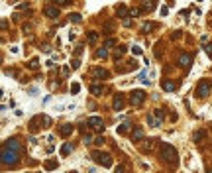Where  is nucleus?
<instances>
[{
    "mask_svg": "<svg viewBox=\"0 0 212 173\" xmlns=\"http://www.w3.org/2000/svg\"><path fill=\"white\" fill-rule=\"evenodd\" d=\"M18 155H20V144H18V140L16 138L6 140V144L2 146V163L4 165H16Z\"/></svg>",
    "mask_w": 212,
    "mask_h": 173,
    "instance_id": "1",
    "label": "nucleus"
},
{
    "mask_svg": "<svg viewBox=\"0 0 212 173\" xmlns=\"http://www.w3.org/2000/svg\"><path fill=\"white\" fill-rule=\"evenodd\" d=\"M161 14H163V16H167V14H169V8L163 6V8H161Z\"/></svg>",
    "mask_w": 212,
    "mask_h": 173,
    "instance_id": "37",
    "label": "nucleus"
},
{
    "mask_svg": "<svg viewBox=\"0 0 212 173\" xmlns=\"http://www.w3.org/2000/svg\"><path fill=\"white\" fill-rule=\"evenodd\" d=\"M151 147H153V140H147L146 144H143V152L147 153V152H149V150H151Z\"/></svg>",
    "mask_w": 212,
    "mask_h": 173,
    "instance_id": "28",
    "label": "nucleus"
},
{
    "mask_svg": "<svg viewBox=\"0 0 212 173\" xmlns=\"http://www.w3.org/2000/svg\"><path fill=\"white\" fill-rule=\"evenodd\" d=\"M28 67H30V69H37V67H40V59H37V57H33V59L28 63Z\"/></svg>",
    "mask_w": 212,
    "mask_h": 173,
    "instance_id": "24",
    "label": "nucleus"
},
{
    "mask_svg": "<svg viewBox=\"0 0 212 173\" xmlns=\"http://www.w3.org/2000/svg\"><path fill=\"white\" fill-rule=\"evenodd\" d=\"M141 138H143V130H141V128H136L132 132V140L138 142V140H141Z\"/></svg>",
    "mask_w": 212,
    "mask_h": 173,
    "instance_id": "16",
    "label": "nucleus"
},
{
    "mask_svg": "<svg viewBox=\"0 0 212 173\" xmlns=\"http://www.w3.org/2000/svg\"><path fill=\"white\" fill-rule=\"evenodd\" d=\"M177 157H179V155H177V150H175V147L171 146V144H163V146H161V160L163 161H167V163H169V165H177Z\"/></svg>",
    "mask_w": 212,
    "mask_h": 173,
    "instance_id": "2",
    "label": "nucleus"
},
{
    "mask_svg": "<svg viewBox=\"0 0 212 173\" xmlns=\"http://www.w3.org/2000/svg\"><path fill=\"white\" fill-rule=\"evenodd\" d=\"M69 173H77V171H69Z\"/></svg>",
    "mask_w": 212,
    "mask_h": 173,
    "instance_id": "41",
    "label": "nucleus"
},
{
    "mask_svg": "<svg viewBox=\"0 0 212 173\" xmlns=\"http://www.w3.org/2000/svg\"><path fill=\"white\" fill-rule=\"evenodd\" d=\"M116 12H118V16H120V18H124V20H126V16H130V10H128L124 4L116 6Z\"/></svg>",
    "mask_w": 212,
    "mask_h": 173,
    "instance_id": "11",
    "label": "nucleus"
},
{
    "mask_svg": "<svg viewBox=\"0 0 212 173\" xmlns=\"http://www.w3.org/2000/svg\"><path fill=\"white\" fill-rule=\"evenodd\" d=\"M139 14H141V8H132V10H130V16H132V18H138Z\"/></svg>",
    "mask_w": 212,
    "mask_h": 173,
    "instance_id": "27",
    "label": "nucleus"
},
{
    "mask_svg": "<svg viewBox=\"0 0 212 173\" xmlns=\"http://www.w3.org/2000/svg\"><path fill=\"white\" fill-rule=\"evenodd\" d=\"M71 67H73V69H79V67H81V61H79V59H73V61H71Z\"/></svg>",
    "mask_w": 212,
    "mask_h": 173,
    "instance_id": "34",
    "label": "nucleus"
},
{
    "mask_svg": "<svg viewBox=\"0 0 212 173\" xmlns=\"http://www.w3.org/2000/svg\"><path fill=\"white\" fill-rule=\"evenodd\" d=\"M191 61H192V55L183 53V55L179 57V65L183 67V69H189V67H191Z\"/></svg>",
    "mask_w": 212,
    "mask_h": 173,
    "instance_id": "9",
    "label": "nucleus"
},
{
    "mask_svg": "<svg viewBox=\"0 0 212 173\" xmlns=\"http://www.w3.org/2000/svg\"><path fill=\"white\" fill-rule=\"evenodd\" d=\"M204 51H206V55L212 59V43H206V45H204Z\"/></svg>",
    "mask_w": 212,
    "mask_h": 173,
    "instance_id": "30",
    "label": "nucleus"
},
{
    "mask_svg": "<svg viewBox=\"0 0 212 173\" xmlns=\"http://www.w3.org/2000/svg\"><path fill=\"white\" fill-rule=\"evenodd\" d=\"M61 73H63V75L67 77V75H69V67H63V69H61Z\"/></svg>",
    "mask_w": 212,
    "mask_h": 173,
    "instance_id": "38",
    "label": "nucleus"
},
{
    "mask_svg": "<svg viewBox=\"0 0 212 173\" xmlns=\"http://www.w3.org/2000/svg\"><path fill=\"white\" fill-rule=\"evenodd\" d=\"M94 144H96V146H102V144H104V138H102V136H98V138L94 140Z\"/></svg>",
    "mask_w": 212,
    "mask_h": 173,
    "instance_id": "35",
    "label": "nucleus"
},
{
    "mask_svg": "<svg viewBox=\"0 0 212 173\" xmlns=\"http://www.w3.org/2000/svg\"><path fill=\"white\" fill-rule=\"evenodd\" d=\"M69 20H71V22H75V24H79V22L83 20V18H81V14H77V12H75V14H71V16H69Z\"/></svg>",
    "mask_w": 212,
    "mask_h": 173,
    "instance_id": "25",
    "label": "nucleus"
},
{
    "mask_svg": "<svg viewBox=\"0 0 212 173\" xmlns=\"http://www.w3.org/2000/svg\"><path fill=\"white\" fill-rule=\"evenodd\" d=\"M79 91H81V85H79V83H73V85H71V93L77 94Z\"/></svg>",
    "mask_w": 212,
    "mask_h": 173,
    "instance_id": "29",
    "label": "nucleus"
},
{
    "mask_svg": "<svg viewBox=\"0 0 212 173\" xmlns=\"http://www.w3.org/2000/svg\"><path fill=\"white\" fill-rule=\"evenodd\" d=\"M71 152H73V144H69V142H67L65 146L61 147V155H69Z\"/></svg>",
    "mask_w": 212,
    "mask_h": 173,
    "instance_id": "19",
    "label": "nucleus"
},
{
    "mask_svg": "<svg viewBox=\"0 0 212 173\" xmlns=\"http://www.w3.org/2000/svg\"><path fill=\"white\" fill-rule=\"evenodd\" d=\"M151 28H153L151 22H146V24L141 26V32H143V33H149V30H151Z\"/></svg>",
    "mask_w": 212,
    "mask_h": 173,
    "instance_id": "26",
    "label": "nucleus"
},
{
    "mask_svg": "<svg viewBox=\"0 0 212 173\" xmlns=\"http://www.w3.org/2000/svg\"><path fill=\"white\" fill-rule=\"evenodd\" d=\"M88 126H93L94 130H102L104 128V120L100 118V116H90L88 118Z\"/></svg>",
    "mask_w": 212,
    "mask_h": 173,
    "instance_id": "7",
    "label": "nucleus"
},
{
    "mask_svg": "<svg viewBox=\"0 0 212 173\" xmlns=\"http://www.w3.org/2000/svg\"><path fill=\"white\" fill-rule=\"evenodd\" d=\"M132 53H134V55H141V53H143V51H141V47L134 45V47H132Z\"/></svg>",
    "mask_w": 212,
    "mask_h": 173,
    "instance_id": "32",
    "label": "nucleus"
},
{
    "mask_svg": "<svg viewBox=\"0 0 212 173\" xmlns=\"http://www.w3.org/2000/svg\"><path fill=\"white\" fill-rule=\"evenodd\" d=\"M55 4H59V6H67V4H69V0H55Z\"/></svg>",
    "mask_w": 212,
    "mask_h": 173,
    "instance_id": "36",
    "label": "nucleus"
},
{
    "mask_svg": "<svg viewBox=\"0 0 212 173\" xmlns=\"http://www.w3.org/2000/svg\"><path fill=\"white\" fill-rule=\"evenodd\" d=\"M124 171V169H122V167H116V173H122Z\"/></svg>",
    "mask_w": 212,
    "mask_h": 173,
    "instance_id": "39",
    "label": "nucleus"
},
{
    "mask_svg": "<svg viewBox=\"0 0 212 173\" xmlns=\"http://www.w3.org/2000/svg\"><path fill=\"white\" fill-rule=\"evenodd\" d=\"M86 40L90 41V43H96V40H98V33H96V32H86Z\"/></svg>",
    "mask_w": 212,
    "mask_h": 173,
    "instance_id": "20",
    "label": "nucleus"
},
{
    "mask_svg": "<svg viewBox=\"0 0 212 173\" xmlns=\"http://www.w3.org/2000/svg\"><path fill=\"white\" fill-rule=\"evenodd\" d=\"M90 75H93L96 81H102V79H108V77H110V73H108L106 69H100V67H94V69H90Z\"/></svg>",
    "mask_w": 212,
    "mask_h": 173,
    "instance_id": "6",
    "label": "nucleus"
},
{
    "mask_svg": "<svg viewBox=\"0 0 212 173\" xmlns=\"http://www.w3.org/2000/svg\"><path fill=\"white\" fill-rule=\"evenodd\" d=\"M204 130H199V132H194V142H196V144H199L200 140H204Z\"/></svg>",
    "mask_w": 212,
    "mask_h": 173,
    "instance_id": "23",
    "label": "nucleus"
},
{
    "mask_svg": "<svg viewBox=\"0 0 212 173\" xmlns=\"http://www.w3.org/2000/svg\"><path fill=\"white\" fill-rule=\"evenodd\" d=\"M208 173H212V167H210V169H208Z\"/></svg>",
    "mask_w": 212,
    "mask_h": 173,
    "instance_id": "40",
    "label": "nucleus"
},
{
    "mask_svg": "<svg viewBox=\"0 0 212 173\" xmlns=\"http://www.w3.org/2000/svg\"><path fill=\"white\" fill-rule=\"evenodd\" d=\"M153 116H155V120L159 122V126H163V116H165V112H163V108H155V112H153Z\"/></svg>",
    "mask_w": 212,
    "mask_h": 173,
    "instance_id": "12",
    "label": "nucleus"
},
{
    "mask_svg": "<svg viewBox=\"0 0 212 173\" xmlns=\"http://www.w3.org/2000/svg\"><path fill=\"white\" fill-rule=\"evenodd\" d=\"M157 8V0H141V12H153Z\"/></svg>",
    "mask_w": 212,
    "mask_h": 173,
    "instance_id": "8",
    "label": "nucleus"
},
{
    "mask_svg": "<svg viewBox=\"0 0 212 173\" xmlns=\"http://www.w3.org/2000/svg\"><path fill=\"white\" fill-rule=\"evenodd\" d=\"M43 14H45L47 18H57V16H59V8L57 6H47L45 10H43Z\"/></svg>",
    "mask_w": 212,
    "mask_h": 173,
    "instance_id": "10",
    "label": "nucleus"
},
{
    "mask_svg": "<svg viewBox=\"0 0 212 173\" xmlns=\"http://www.w3.org/2000/svg\"><path fill=\"white\" fill-rule=\"evenodd\" d=\"M114 43H116V40H114V38H110V40H106V43H104V47L106 49H108V47H112Z\"/></svg>",
    "mask_w": 212,
    "mask_h": 173,
    "instance_id": "33",
    "label": "nucleus"
},
{
    "mask_svg": "<svg viewBox=\"0 0 212 173\" xmlns=\"http://www.w3.org/2000/svg\"><path fill=\"white\" fill-rule=\"evenodd\" d=\"M93 160L96 161L98 165H104V167L112 165V157H110V153H104V152H94L93 153Z\"/></svg>",
    "mask_w": 212,
    "mask_h": 173,
    "instance_id": "4",
    "label": "nucleus"
},
{
    "mask_svg": "<svg viewBox=\"0 0 212 173\" xmlns=\"http://www.w3.org/2000/svg\"><path fill=\"white\" fill-rule=\"evenodd\" d=\"M90 93H93L94 96H100V94L104 93V86H100V85H93V86H90Z\"/></svg>",
    "mask_w": 212,
    "mask_h": 173,
    "instance_id": "17",
    "label": "nucleus"
},
{
    "mask_svg": "<svg viewBox=\"0 0 212 173\" xmlns=\"http://www.w3.org/2000/svg\"><path fill=\"white\" fill-rule=\"evenodd\" d=\"M122 106H124V99L120 94H116V99H114V110H122Z\"/></svg>",
    "mask_w": 212,
    "mask_h": 173,
    "instance_id": "15",
    "label": "nucleus"
},
{
    "mask_svg": "<svg viewBox=\"0 0 212 173\" xmlns=\"http://www.w3.org/2000/svg\"><path fill=\"white\" fill-rule=\"evenodd\" d=\"M96 57H100V59H102V57H108V49H106V47H98V49H96Z\"/></svg>",
    "mask_w": 212,
    "mask_h": 173,
    "instance_id": "21",
    "label": "nucleus"
},
{
    "mask_svg": "<svg viewBox=\"0 0 212 173\" xmlns=\"http://www.w3.org/2000/svg\"><path fill=\"white\" fill-rule=\"evenodd\" d=\"M210 89H212V83L208 79L200 81L199 86H196V99H206V96L210 94Z\"/></svg>",
    "mask_w": 212,
    "mask_h": 173,
    "instance_id": "3",
    "label": "nucleus"
},
{
    "mask_svg": "<svg viewBox=\"0 0 212 173\" xmlns=\"http://www.w3.org/2000/svg\"><path fill=\"white\" fill-rule=\"evenodd\" d=\"M59 134L67 138L69 134H73V126H71V124H63V126H61V130H59Z\"/></svg>",
    "mask_w": 212,
    "mask_h": 173,
    "instance_id": "14",
    "label": "nucleus"
},
{
    "mask_svg": "<svg viewBox=\"0 0 212 173\" xmlns=\"http://www.w3.org/2000/svg\"><path fill=\"white\" fill-rule=\"evenodd\" d=\"M83 142H85V146H88V144H93V136H90V134H88V136H83Z\"/></svg>",
    "mask_w": 212,
    "mask_h": 173,
    "instance_id": "31",
    "label": "nucleus"
},
{
    "mask_svg": "<svg viewBox=\"0 0 212 173\" xmlns=\"http://www.w3.org/2000/svg\"><path fill=\"white\" fill-rule=\"evenodd\" d=\"M143 100H146V93L138 89V91H132L130 93V102H132L134 106H139V104H143Z\"/></svg>",
    "mask_w": 212,
    "mask_h": 173,
    "instance_id": "5",
    "label": "nucleus"
},
{
    "mask_svg": "<svg viewBox=\"0 0 212 173\" xmlns=\"http://www.w3.org/2000/svg\"><path fill=\"white\" fill-rule=\"evenodd\" d=\"M161 89L167 91V93H173V91H175V83H173V81H163V83H161Z\"/></svg>",
    "mask_w": 212,
    "mask_h": 173,
    "instance_id": "13",
    "label": "nucleus"
},
{
    "mask_svg": "<svg viewBox=\"0 0 212 173\" xmlns=\"http://www.w3.org/2000/svg\"><path fill=\"white\" fill-rule=\"evenodd\" d=\"M128 130H130V124H128V122H124V124H120V126L116 128V132L118 134H126Z\"/></svg>",
    "mask_w": 212,
    "mask_h": 173,
    "instance_id": "22",
    "label": "nucleus"
},
{
    "mask_svg": "<svg viewBox=\"0 0 212 173\" xmlns=\"http://www.w3.org/2000/svg\"><path fill=\"white\" fill-rule=\"evenodd\" d=\"M59 167V161L57 160H49V161H45V169L47 171H51V169H57Z\"/></svg>",
    "mask_w": 212,
    "mask_h": 173,
    "instance_id": "18",
    "label": "nucleus"
}]
</instances>
